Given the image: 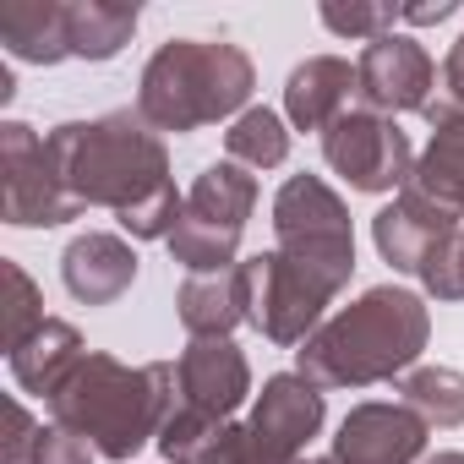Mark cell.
<instances>
[{"label": "cell", "instance_id": "cell-14", "mask_svg": "<svg viewBox=\"0 0 464 464\" xmlns=\"http://www.w3.org/2000/svg\"><path fill=\"white\" fill-rule=\"evenodd\" d=\"M426 420L410 404H355L334 437L339 464H415L426 453Z\"/></svg>", "mask_w": 464, "mask_h": 464}, {"label": "cell", "instance_id": "cell-32", "mask_svg": "<svg viewBox=\"0 0 464 464\" xmlns=\"http://www.w3.org/2000/svg\"><path fill=\"white\" fill-rule=\"evenodd\" d=\"M426 464H464V453H431Z\"/></svg>", "mask_w": 464, "mask_h": 464}, {"label": "cell", "instance_id": "cell-4", "mask_svg": "<svg viewBox=\"0 0 464 464\" xmlns=\"http://www.w3.org/2000/svg\"><path fill=\"white\" fill-rule=\"evenodd\" d=\"M252 61L224 39H169L142 66L137 115L153 131H197L229 115H246Z\"/></svg>", "mask_w": 464, "mask_h": 464}, {"label": "cell", "instance_id": "cell-18", "mask_svg": "<svg viewBox=\"0 0 464 464\" xmlns=\"http://www.w3.org/2000/svg\"><path fill=\"white\" fill-rule=\"evenodd\" d=\"M82 355H88V350H82V334H77L72 323L50 317L34 339H23V344L12 350V377H17L23 393H39V399L50 404V399L61 393V382L77 372Z\"/></svg>", "mask_w": 464, "mask_h": 464}, {"label": "cell", "instance_id": "cell-31", "mask_svg": "<svg viewBox=\"0 0 464 464\" xmlns=\"http://www.w3.org/2000/svg\"><path fill=\"white\" fill-rule=\"evenodd\" d=\"M448 17H459L453 0H437V6H399V23H448Z\"/></svg>", "mask_w": 464, "mask_h": 464}, {"label": "cell", "instance_id": "cell-22", "mask_svg": "<svg viewBox=\"0 0 464 464\" xmlns=\"http://www.w3.org/2000/svg\"><path fill=\"white\" fill-rule=\"evenodd\" d=\"M399 404H410L426 426L453 431V426H464V372H453V366H415L399 382Z\"/></svg>", "mask_w": 464, "mask_h": 464}, {"label": "cell", "instance_id": "cell-6", "mask_svg": "<svg viewBox=\"0 0 464 464\" xmlns=\"http://www.w3.org/2000/svg\"><path fill=\"white\" fill-rule=\"evenodd\" d=\"M274 252L350 285L355 274V236H350V213L339 191L317 175H290L274 197Z\"/></svg>", "mask_w": 464, "mask_h": 464}, {"label": "cell", "instance_id": "cell-10", "mask_svg": "<svg viewBox=\"0 0 464 464\" xmlns=\"http://www.w3.org/2000/svg\"><path fill=\"white\" fill-rule=\"evenodd\" d=\"M323 431V388L301 372L268 377L257 393V410L246 420L241 464H306V442Z\"/></svg>", "mask_w": 464, "mask_h": 464}, {"label": "cell", "instance_id": "cell-13", "mask_svg": "<svg viewBox=\"0 0 464 464\" xmlns=\"http://www.w3.org/2000/svg\"><path fill=\"white\" fill-rule=\"evenodd\" d=\"M175 382H180V410H197L213 420H229L252 393L246 355L229 339H191L175 361Z\"/></svg>", "mask_w": 464, "mask_h": 464}, {"label": "cell", "instance_id": "cell-12", "mask_svg": "<svg viewBox=\"0 0 464 464\" xmlns=\"http://www.w3.org/2000/svg\"><path fill=\"white\" fill-rule=\"evenodd\" d=\"M459 213H448V208H437L431 197H420L415 186H404L377 218H372V241H377V252H382V263H393L399 274H426V263L459 236Z\"/></svg>", "mask_w": 464, "mask_h": 464}, {"label": "cell", "instance_id": "cell-26", "mask_svg": "<svg viewBox=\"0 0 464 464\" xmlns=\"http://www.w3.org/2000/svg\"><path fill=\"white\" fill-rule=\"evenodd\" d=\"M323 23H328L334 34H344V39H366V44H377V39L393 34L399 6H323Z\"/></svg>", "mask_w": 464, "mask_h": 464}, {"label": "cell", "instance_id": "cell-30", "mask_svg": "<svg viewBox=\"0 0 464 464\" xmlns=\"http://www.w3.org/2000/svg\"><path fill=\"white\" fill-rule=\"evenodd\" d=\"M6 420H12V437H6L0 464H34V448H39V431H44V426H34V415L23 410V399L6 404Z\"/></svg>", "mask_w": 464, "mask_h": 464}, {"label": "cell", "instance_id": "cell-19", "mask_svg": "<svg viewBox=\"0 0 464 464\" xmlns=\"http://www.w3.org/2000/svg\"><path fill=\"white\" fill-rule=\"evenodd\" d=\"M0 44L34 66L66 61V6L61 0H0Z\"/></svg>", "mask_w": 464, "mask_h": 464}, {"label": "cell", "instance_id": "cell-3", "mask_svg": "<svg viewBox=\"0 0 464 464\" xmlns=\"http://www.w3.org/2000/svg\"><path fill=\"white\" fill-rule=\"evenodd\" d=\"M175 404H180V382H175L169 361L126 366L104 350H88L77 361V372L61 382V393L50 399V415H55V426L82 437L93 453L131 459L142 442H159Z\"/></svg>", "mask_w": 464, "mask_h": 464}, {"label": "cell", "instance_id": "cell-24", "mask_svg": "<svg viewBox=\"0 0 464 464\" xmlns=\"http://www.w3.org/2000/svg\"><path fill=\"white\" fill-rule=\"evenodd\" d=\"M229 431H236V420H213V415H197V410H180L175 404V415L159 431V453L169 464H208L224 448Z\"/></svg>", "mask_w": 464, "mask_h": 464}, {"label": "cell", "instance_id": "cell-20", "mask_svg": "<svg viewBox=\"0 0 464 464\" xmlns=\"http://www.w3.org/2000/svg\"><path fill=\"white\" fill-rule=\"evenodd\" d=\"M410 186H415L420 197H431L437 208H448V213L464 218V115L431 126V142H426V153L415 159Z\"/></svg>", "mask_w": 464, "mask_h": 464}, {"label": "cell", "instance_id": "cell-11", "mask_svg": "<svg viewBox=\"0 0 464 464\" xmlns=\"http://www.w3.org/2000/svg\"><path fill=\"white\" fill-rule=\"evenodd\" d=\"M355 82H361V110L372 115H404V110H426L437 93V66L431 55L410 39V34H388L377 44L361 50L355 61Z\"/></svg>", "mask_w": 464, "mask_h": 464}, {"label": "cell", "instance_id": "cell-9", "mask_svg": "<svg viewBox=\"0 0 464 464\" xmlns=\"http://www.w3.org/2000/svg\"><path fill=\"white\" fill-rule=\"evenodd\" d=\"M323 159L355 191H404L415 175L410 137L388 115H372V110H344L323 131Z\"/></svg>", "mask_w": 464, "mask_h": 464}, {"label": "cell", "instance_id": "cell-28", "mask_svg": "<svg viewBox=\"0 0 464 464\" xmlns=\"http://www.w3.org/2000/svg\"><path fill=\"white\" fill-rule=\"evenodd\" d=\"M420 285H426L437 301H464V229H459V236H453L431 263H426Z\"/></svg>", "mask_w": 464, "mask_h": 464}, {"label": "cell", "instance_id": "cell-17", "mask_svg": "<svg viewBox=\"0 0 464 464\" xmlns=\"http://www.w3.org/2000/svg\"><path fill=\"white\" fill-rule=\"evenodd\" d=\"M355 93H361L355 66L339 61V55H317V61H306V66L290 72V82H285V115L301 131H328L350 110Z\"/></svg>", "mask_w": 464, "mask_h": 464}, {"label": "cell", "instance_id": "cell-25", "mask_svg": "<svg viewBox=\"0 0 464 464\" xmlns=\"http://www.w3.org/2000/svg\"><path fill=\"white\" fill-rule=\"evenodd\" d=\"M0 274H6V290H12V301H6V350H17V344L34 339L50 317H44L39 285L23 274V263H0Z\"/></svg>", "mask_w": 464, "mask_h": 464}, {"label": "cell", "instance_id": "cell-7", "mask_svg": "<svg viewBox=\"0 0 464 464\" xmlns=\"http://www.w3.org/2000/svg\"><path fill=\"white\" fill-rule=\"evenodd\" d=\"M246 285H252V312L246 323L274 339V344H306L317 328H323V312L328 301L344 290L339 279L285 257V252H263V257H246Z\"/></svg>", "mask_w": 464, "mask_h": 464}, {"label": "cell", "instance_id": "cell-29", "mask_svg": "<svg viewBox=\"0 0 464 464\" xmlns=\"http://www.w3.org/2000/svg\"><path fill=\"white\" fill-rule=\"evenodd\" d=\"M34 464H93V448L82 437H72L66 426H44L39 448H34Z\"/></svg>", "mask_w": 464, "mask_h": 464}, {"label": "cell", "instance_id": "cell-15", "mask_svg": "<svg viewBox=\"0 0 464 464\" xmlns=\"http://www.w3.org/2000/svg\"><path fill=\"white\" fill-rule=\"evenodd\" d=\"M61 279L77 301L88 306H110L131 290L137 279V252L121 241V236H99V229H88V236H77L61 257Z\"/></svg>", "mask_w": 464, "mask_h": 464}, {"label": "cell", "instance_id": "cell-16", "mask_svg": "<svg viewBox=\"0 0 464 464\" xmlns=\"http://www.w3.org/2000/svg\"><path fill=\"white\" fill-rule=\"evenodd\" d=\"M175 306H180V323L191 339H229V328H241L252 312L246 263L224 268V274H186Z\"/></svg>", "mask_w": 464, "mask_h": 464}, {"label": "cell", "instance_id": "cell-8", "mask_svg": "<svg viewBox=\"0 0 464 464\" xmlns=\"http://www.w3.org/2000/svg\"><path fill=\"white\" fill-rule=\"evenodd\" d=\"M77 213H82V202L66 191V180L50 159V142L34 126L6 121L0 126V218L17 229H50Z\"/></svg>", "mask_w": 464, "mask_h": 464}, {"label": "cell", "instance_id": "cell-5", "mask_svg": "<svg viewBox=\"0 0 464 464\" xmlns=\"http://www.w3.org/2000/svg\"><path fill=\"white\" fill-rule=\"evenodd\" d=\"M252 208H257V180L236 159L208 164L197 175V186L186 191L180 224L169 236V257L186 274H224V268H236V252H241Z\"/></svg>", "mask_w": 464, "mask_h": 464}, {"label": "cell", "instance_id": "cell-21", "mask_svg": "<svg viewBox=\"0 0 464 464\" xmlns=\"http://www.w3.org/2000/svg\"><path fill=\"white\" fill-rule=\"evenodd\" d=\"M137 6H115V0H72L66 6V44L77 61H115L126 39L137 34Z\"/></svg>", "mask_w": 464, "mask_h": 464}, {"label": "cell", "instance_id": "cell-2", "mask_svg": "<svg viewBox=\"0 0 464 464\" xmlns=\"http://www.w3.org/2000/svg\"><path fill=\"white\" fill-rule=\"evenodd\" d=\"M426 334H431L426 301L415 290L377 285L361 301H350L339 317H328L295 350V366L317 388H372V382L415 372Z\"/></svg>", "mask_w": 464, "mask_h": 464}, {"label": "cell", "instance_id": "cell-23", "mask_svg": "<svg viewBox=\"0 0 464 464\" xmlns=\"http://www.w3.org/2000/svg\"><path fill=\"white\" fill-rule=\"evenodd\" d=\"M224 153L236 159L241 169H279L285 159H290V131H285V115H274V110H246V115H236L229 121V131H224Z\"/></svg>", "mask_w": 464, "mask_h": 464}, {"label": "cell", "instance_id": "cell-27", "mask_svg": "<svg viewBox=\"0 0 464 464\" xmlns=\"http://www.w3.org/2000/svg\"><path fill=\"white\" fill-rule=\"evenodd\" d=\"M420 115H426L431 126L464 115V39H453L448 61H442V72H437V93H431V104H426Z\"/></svg>", "mask_w": 464, "mask_h": 464}, {"label": "cell", "instance_id": "cell-33", "mask_svg": "<svg viewBox=\"0 0 464 464\" xmlns=\"http://www.w3.org/2000/svg\"><path fill=\"white\" fill-rule=\"evenodd\" d=\"M306 464H339V459H334V453H323V459H306Z\"/></svg>", "mask_w": 464, "mask_h": 464}, {"label": "cell", "instance_id": "cell-1", "mask_svg": "<svg viewBox=\"0 0 464 464\" xmlns=\"http://www.w3.org/2000/svg\"><path fill=\"white\" fill-rule=\"evenodd\" d=\"M50 159L82 208H110L131 241H169L186 197L169 180V153L137 110L99 121H66L50 137Z\"/></svg>", "mask_w": 464, "mask_h": 464}]
</instances>
